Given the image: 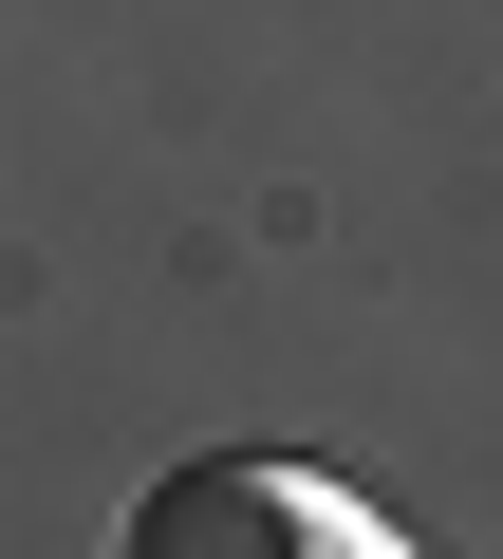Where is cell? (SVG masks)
<instances>
[{"label": "cell", "mask_w": 503, "mask_h": 559, "mask_svg": "<svg viewBox=\"0 0 503 559\" xmlns=\"http://www.w3.org/2000/svg\"><path fill=\"white\" fill-rule=\"evenodd\" d=\"M131 559H392V522H373L336 466L224 448V466H168V485L131 503Z\"/></svg>", "instance_id": "obj_1"}]
</instances>
